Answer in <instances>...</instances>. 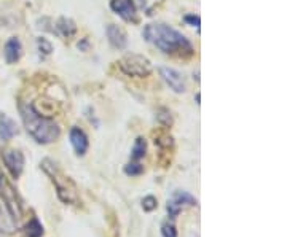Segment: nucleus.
I'll use <instances>...</instances> for the list:
<instances>
[{
	"mask_svg": "<svg viewBox=\"0 0 287 237\" xmlns=\"http://www.w3.org/2000/svg\"><path fill=\"white\" fill-rule=\"evenodd\" d=\"M161 235L163 237H179L177 229L172 221H165V223L161 225Z\"/></svg>",
	"mask_w": 287,
	"mask_h": 237,
	"instance_id": "19",
	"label": "nucleus"
},
{
	"mask_svg": "<svg viewBox=\"0 0 287 237\" xmlns=\"http://www.w3.org/2000/svg\"><path fill=\"white\" fill-rule=\"evenodd\" d=\"M144 38L165 54L180 57H192L195 54L193 45L187 37L168 24H147L142 32Z\"/></svg>",
	"mask_w": 287,
	"mask_h": 237,
	"instance_id": "1",
	"label": "nucleus"
},
{
	"mask_svg": "<svg viewBox=\"0 0 287 237\" xmlns=\"http://www.w3.org/2000/svg\"><path fill=\"white\" fill-rule=\"evenodd\" d=\"M56 32L69 38L77 32V26L70 18H59V21L56 24Z\"/></svg>",
	"mask_w": 287,
	"mask_h": 237,
	"instance_id": "14",
	"label": "nucleus"
},
{
	"mask_svg": "<svg viewBox=\"0 0 287 237\" xmlns=\"http://www.w3.org/2000/svg\"><path fill=\"white\" fill-rule=\"evenodd\" d=\"M166 210H168V215H169L171 220H176V218L180 215V212H182L180 207L176 205L172 201H168V204H166Z\"/></svg>",
	"mask_w": 287,
	"mask_h": 237,
	"instance_id": "22",
	"label": "nucleus"
},
{
	"mask_svg": "<svg viewBox=\"0 0 287 237\" xmlns=\"http://www.w3.org/2000/svg\"><path fill=\"white\" fill-rule=\"evenodd\" d=\"M160 75H161V78L166 81V84H168L174 93L182 94V93L187 91L185 80H183V77L180 75V73H179L176 69H171V67H160Z\"/></svg>",
	"mask_w": 287,
	"mask_h": 237,
	"instance_id": "8",
	"label": "nucleus"
},
{
	"mask_svg": "<svg viewBox=\"0 0 287 237\" xmlns=\"http://www.w3.org/2000/svg\"><path fill=\"white\" fill-rule=\"evenodd\" d=\"M147 153V140L144 137H137L134 145H133V152H131V158L134 161H140Z\"/></svg>",
	"mask_w": 287,
	"mask_h": 237,
	"instance_id": "16",
	"label": "nucleus"
},
{
	"mask_svg": "<svg viewBox=\"0 0 287 237\" xmlns=\"http://www.w3.org/2000/svg\"><path fill=\"white\" fill-rule=\"evenodd\" d=\"M4 54H5L7 64H14L19 61V57L23 54V47H21V41L18 37L8 38V41L5 43V48H4Z\"/></svg>",
	"mask_w": 287,
	"mask_h": 237,
	"instance_id": "11",
	"label": "nucleus"
},
{
	"mask_svg": "<svg viewBox=\"0 0 287 237\" xmlns=\"http://www.w3.org/2000/svg\"><path fill=\"white\" fill-rule=\"evenodd\" d=\"M18 124L14 120L7 115V113H0V140L2 142H8L11 140L14 136H18Z\"/></svg>",
	"mask_w": 287,
	"mask_h": 237,
	"instance_id": "10",
	"label": "nucleus"
},
{
	"mask_svg": "<svg viewBox=\"0 0 287 237\" xmlns=\"http://www.w3.org/2000/svg\"><path fill=\"white\" fill-rule=\"evenodd\" d=\"M155 143L158 146H161V148H171L172 145H174V142H172V137L171 136H165V137H158L155 140Z\"/></svg>",
	"mask_w": 287,
	"mask_h": 237,
	"instance_id": "23",
	"label": "nucleus"
},
{
	"mask_svg": "<svg viewBox=\"0 0 287 237\" xmlns=\"http://www.w3.org/2000/svg\"><path fill=\"white\" fill-rule=\"evenodd\" d=\"M158 207V201L155 196H146L142 199V209L144 212H153Z\"/></svg>",
	"mask_w": 287,
	"mask_h": 237,
	"instance_id": "20",
	"label": "nucleus"
},
{
	"mask_svg": "<svg viewBox=\"0 0 287 237\" xmlns=\"http://www.w3.org/2000/svg\"><path fill=\"white\" fill-rule=\"evenodd\" d=\"M40 167L42 170L45 172L51 183L54 185L56 188V195L59 198L64 204H69V205H78V195H77V188L74 185L69 177H66L61 169L57 167V164L51 159H43L40 162Z\"/></svg>",
	"mask_w": 287,
	"mask_h": 237,
	"instance_id": "3",
	"label": "nucleus"
},
{
	"mask_svg": "<svg viewBox=\"0 0 287 237\" xmlns=\"http://www.w3.org/2000/svg\"><path fill=\"white\" fill-rule=\"evenodd\" d=\"M120 69L129 77H147L152 72V64L140 54H129L120 61Z\"/></svg>",
	"mask_w": 287,
	"mask_h": 237,
	"instance_id": "5",
	"label": "nucleus"
},
{
	"mask_svg": "<svg viewBox=\"0 0 287 237\" xmlns=\"http://www.w3.org/2000/svg\"><path fill=\"white\" fill-rule=\"evenodd\" d=\"M107 37H109V41L113 48L117 50H125L126 45H128V38H126V34L121 27L115 26V24H109L107 26Z\"/></svg>",
	"mask_w": 287,
	"mask_h": 237,
	"instance_id": "12",
	"label": "nucleus"
},
{
	"mask_svg": "<svg viewBox=\"0 0 287 237\" xmlns=\"http://www.w3.org/2000/svg\"><path fill=\"white\" fill-rule=\"evenodd\" d=\"M86 47H88V40H83V43H78V48L80 50H85Z\"/></svg>",
	"mask_w": 287,
	"mask_h": 237,
	"instance_id": "25",
	"label": "nucleus"
},
{
	"mask_svg": "<svg viewBox=\"0 0 287 237\" xmlns=\"http://www.w3.org/2000/svg\"><path fill=\"white\" fill-rule=\"evenodd\" d=\"M37 47H38V51L40 53H43L45 56H48V54H51V51H53V47H51V43L47 40V38H43V37H40V38H37Z\"/></svg>",
	"mask_w": 287,
	"mask_h": 237,
	"instance_id": "21",
	"label": "nucleus"
},
{
	"mask_svg": "<svg viewBox=\"0 0 287 237\" xmlns=\"http://www.w3.org/2000/svg\"><path fill=\"white\" fill-rule=\"evenodd\" d=\"M123 170L128 177H137V175L144 174V166L139 161H133V162H128Z\"/></svg>",
	"mask_w": 287,
	"mask_h": 237,
	"instance_id": "17",
	"label": "nucleus"
},
{
	"mask_svg": "<svg viewBox=\"0 0 287 237\" xmlns=\"http://www.w3.org/2000/svg\"><path fill=\"white\" fill-rule=\"evenodd\" d=\"M110 8L128 23H137V10L133 0H110Z\"/></svg>",
	"mask_w": 287,
	"mask_h": 237,
	"instance_id": "7",
	"label": "nucleus"
},
{
	"mask_svg": "<svg viewBox=\"0 0 287 237\" xmlns=\"http://www.w3.org/2000/svg\"><path fill=\"white\" fill-rule=\"evenodd\" d=\"M19 113L23 124L27 131V134L31 136L37 143L48 145L59 139L61 127L57 126L51 118H47L40 115L32 103L21 102L19 103Z\"/></svg>",
	"mask_w": 287,
	"mask_h": 237,
	"instance_id": "2",
	"label": "nucleus"
},
{
	"mask_svg": "<svg viewBox=\"0 0 287 237\" xmlns=\"http://www.w3.org/2000/svg\"><path fill=\"white\" fill-rule=\"evenodd\" d=\"M69 139H70V145L74 148V152L77 156H85L86 152H88V146H90V142H88V136L85 134V131L74 126L69 132Z\"/></svg>",
	"mask_w": 287,
	"mask_h": 237,
	"instance_id": "9",
	"label": "nucleus"
},
{
	"mask_svg": "<svg viewBox=\"0 0 287 237\" xmlns=\"http://www.w3.org/2000/svg\"><path fill=\"white\" fill-rule=\"evenodd\" d=\"M0 199H2L5 209L13 221H19L23 218L24 201L18 192V189L13 186V183L4 174H0Z\"/></svg>",
	"mask_w": 287,
	"mask_h": 237,
	"instance_id": "4",
	"label": "nucleus"
},
{
	"mask_svg": "<svg viewBox=\"0 0 287 237\" xmlns=\"http://www.w3.org/2000/svg\"><path fill=\"white\" fill-rule=\"evenodd\" d=\"M45 229H43V225L38 221V218H32L29 223L24 226V234L26 237H42Z\"/></svg>",
	"mask_w": 287,
	"mask_h": 237,
	"instance_id": "15",
	"label": "nucleus"
},
{
	"mask_svg": "<svg viewBox=\"0 0 287 237\" xmlns=\"http://www.w3.org/2000/svg\"><path fill=\"white\" fill-rule=\"evenodd\" d=\"M2 159L13 179L18 180L24 170V155L19 150H5L2 153Z\"/></svg>",
	"mask_w": 287,
	"mask_h": 237,
	"instance_id": "6",
	"label": "nucleus"
},
{
	"mask_svg": "<svg viewBox=\"0 0 287 237\" xmlns=\"http://www.w3.org/2000/svg\"><path fill=\"white\" fill-rule=\"evenodd\" d=\"M183 19H185V23H189L190 26H193L196 29H199V26H201V19L198 14H187Z\"/></svg>",
	"mask_w": 287,
	"mask_h": 237,
	"instance_id": "24",
	"label": "nucleus"
},
{
	"mask_svg": "<svg viewBox=\"0 0 287 237\" xmlns=\"http://www.w3.org/2000/svg\"><path fill=\"white\" fill-rule=\"evenodd\" d=\"M176 205H179L180 209H183V207H196L198 205V201L195 196H192L190 192H187V191H182V189H177L172 192V196L171 199Z\"/></svg>",
	"mask_w": 287,
	"mask_h": 237,
	"instance_id": "13",
	"label": "nucleus"
},
{
	"mask_svg": "<svg viewBox=\"0 0 287 237\" xmlns=\"http://www.w3.org/2000/svg\"><path fill=\"white\" fill-rule=\"evenodd\" d=\"M156 121L160 123L165 127H171L172 126V116L171 112L168 109H160L156 112Z\"/></svg>",
	"mask_w": 287,
	"mask_h": 237,
	"instance_id": "18",
	"label": "nucleus"
}]
</instances>
